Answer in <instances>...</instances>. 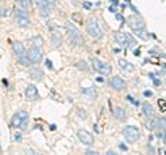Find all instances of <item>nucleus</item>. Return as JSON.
Returning <instances> with one entry per match:
<instances>
[{"instance_id": "1", "label": "nucleus", "mask_w": 166, "mask_h": 155, "mask_svg": "<svg viewBox=\"0 0 166 155\" xmlns=\"http://www.w3.org/2000/svg\"><path fill=\"white\" fill-rule=\"evenodd\" d=\"M13 48H14V53H15L17 60L20 61L21 64L24 65V67L31 65V61H29V58H28V51H26L25 47L22 46V43L21 42H14L13 43Z\"/></svg>"}, {"instance_id": "2", "label": "nucleus", "mask_w": 166, "mask_h": 155, "mask_svg": "<svg viewBox=\"0 0 166 155\" xmlns=\"http://www.w3.org/2000/svg\"><path fill=\"white\" fill-rule=\"evenodd\" d=\"M86 28H87V32L91 38H94V39L103 38V29L100 28L98 22H97V20H96L94 17H90V18H89L87 24H86Z\"/></svg>"}, {"instance_id": "3", "label": "nucleus", "mask_w": 166, "mask_h": 155, "mask_svg": "<svg viewBox=\"0 0 166 155\" xmlns=\"http://www.w3.org/2000/svg\"><path fill=\"white\" fill-rule=\"evenodd\" d=\"M67 32H68L69 39H71V42H72L75 46H80V44H83L82 35H80L79 29L75 27L73 24H71V22H68L67 24Z\"/></svg>"}, {"instance_id": "4", "label": "nucleus", "mask_w": 166, "mask_h": 155, "mask_svg": "<svg viewBox=\"0 0 166 155\" xmlns=\"http://www.w3.org/2000/svg\"><path fill=\"white\" fill-rule=\"evenodd\" d=\"M26 123H28V112L24 109H20L17 114H14V116L11 119V125L18 129H25Z\"/></svg>"}, {"instance_id": "5", "label": "nucleus", "mask_w": 166, "mask_h": 155, "mask_svg": "<svg viewBox=\"0 0 166 155\" xmlns=\"http://www.w3.org/2000/svg\"><path fill=\"white\" fill-rule=\"evenodd\" d=\"M91 67H93L94 71H97L101 75H109L111 71H112L111 65L107 64V62H104V61H101V60H98V58H91Z\"/></svg>"}, {"instance_id": "6", "label": "nucleus", "mask_w": 166, "mask_h": 155, "mask_svg": "<svg viewBox=\"0 0 166 155\" xmlns=\"http://www.w3.org/2000/svg\"><path fill=\"white\" fill-rule=\"evenodd\" d=\"M123 136L129 143H136V141H139L141 137L140 130L136 128V126H126V128L123 129Z\"/></svg>"}, {"instance_id": "7", "label": "nucleus", "mask_w": 166, "mask_h": 155, "mask_svg": "<svg viewBox=\"0 0 166 155\" xmlns=\"http://www.w3.org/2000/svg\"><path fill=\"white\" fill-rule=\"evenodd\" d=\"M42 57H43V53H42V47H36V46H33V47L28 51V58L31 61V64H39L40 62Z\"/></svg>"}, {"instance_id": "8", "label": "nucleus", "mask_w": 166, "mask_h": 155, "mask_svg": "<svg viewBox=\"0 0 166 155\" xmlns=\"http://www.w3.org/2000/svg\"><path fill=\"white\" fill-rule=\"evenodd\" d=\"M78 137H79V140H80V143H83V144L87 145V147L94 144L93 134L90 133V132H87V130H84V129H80L78 132Z\"/></svg>"}, {"instance_id": "9", "label": "nucleus", "mask_w": 166, "mask_h": 155, "mask_svg": "<svg viewBox=\"0 0 166 155\" xmlns=\"http://www.w3.org/2000/svg\"><path fill=\"white\" fill-rule=\"evenodd\" d=\"M15 24L18 27H28V25H31V20H29V17L26 14L24 10H18L17 11V15H15Z\"/></svg>"}, {"instance_id": "10", "label": "nucleus", "mask_w": 166, "mask_h": 155, "mask_svg": "<svg viewBox=\"0 0 166 155\" xmlns=\"http://www.w3.org/2000/svg\"><path fill=\"white\" fill-rule=\"evenodd\" d=\"M37 6V10H39V14L42 17H49L50 13H51V6L47 3V0H35Z\"/></svg>"}, {"instance_id": "11", "label": "nucleus", "mask_w": 166, "mask_h": 155, "mask_svg": "<svg viewBox=\"0 0 166 155\" xmlns=\"http://www.w3.org/2000/svg\"><path fill=\"white\" fill-rule=\"evenodd\" d=\"M127 25H129V27L132 28L134 32H136V31H143L144 27H145L144 22L141 21L139 17H136V15H132V17L127 18Z\"/></svg>"}, {"instance_id": "12", "label": "nucleus", "mask_w": 166, "mask_h": 155, "mask_svg": "<svg viewBox=\"0 0 166 155\" xmlns=\"http://www.w3.org/2000/svg\"><path fill=\"white\" fill-rule=\"evenodd\" d=\"M109 86L112 89H115V90H123L126 87V82L122 78H119V76H112L109 79Z\"/></svg>"}, {"instance_id": "13", "label": "nucleus", "mask_w": 166, "mask_h": 155, "mask_svg": "<svg viewBox=\"0 0 166 155\" xmlns=\"http://www.w3.org/2000/svg\"><path fill=\"white\" fill-rule=\"evenodd\" d=\"M37 89H36V86H33V85H29L28 87H26V90H25V96H26V100H29V101H33V100H36L37 98Z\"/></svg>"}, {"instance_id": "14", "label": "nucleus", "mask_w": 166, "mask_h": 155, "mask_svg": "<svg viewBox=\"0 0 166 155\" xmlns=\"http://www.w3.org/2000/svg\"><path fill=\"white\" fill-rule=\"evenodd\" d=\"M150 128L152 129V130H165V119H163V118L154 119V121L150 123Z\"/></svg>"}, {"instance_id": "15", "label": "nucleus", "mask_w": 166, "mask_h": 155, "mask_svg": "<svg viewBox=\"0 0 166 155\" xmlns=\"http://www.w3.org/2000/svg\"><path fill=\"white\" fill-rule=\"evenodd\" d=\"M29 76L33 80H42L43 79V71L39 69V68H33V69L29 71Z\"/></svg>"}, {"instance_id": "16", "label": "nucleus", "mask_w": 166, "mask_h": 155, "mask_svg": "<svg viewBox=\"0 0 166 155\" xmlns=\"http://www.w3.org/2000/svg\"><path fill=\"white\" fill-rule=\"evenodd\" d=\"M143 112H144V115L147 118H154V115H155L154 108L151 107L148 102H144V104H143Z\"/></svg>"}, {"instance_id": "17", "label": "nucleus", "mask_w": 166, "mask_h": 155, "mask_svg": "<svg viewBox=\"0 0 166 155\" xmlns=\"http://www.w3.org/2000/svg\"><path fill=\"white\" fill-rule=\"evenodd\" d=\"M83 94L87 97L89 101H94V100L97 98V91H96L94 87H90V89H87V90H83Z\"/></svg>"}, {"instance_id": "18", "label": "nucleus", "mask_w": 166, "mask_h": 155, "mask_svg": "<svg viewBox=\"0 0 166 155\" xmlns=\"http://www.w3.org/2000/svg\"><path fill=\"white\" fill-rule=\"evenodd\" d=\"M116 42L119 43V44H122V46H126V43H127V33L124 32H116Z\"/></svg>"}, {"instance_id": "19", "label": "nucleus", "mask_w": 166, "mask_h": 155, "mask_svg": "<svg viewBox=\"0 0 166 155\" xmlns=\"http://www.w3.org/2000/svg\"><path fill=\"white\" fill-rule=\"evenodd\" d=\"M114 116L116 118V119H119V121H123L124 118H126V111H124L123 108L116 107L114 109Z\"/></svg>"}, {"instance_id": "20", "label": "nucleus", "mask_w": 166, "mask_h": 155, "mask_svg": "<svg viewBox=\"0 0 166 155\" xmlns=\"http://www.w3.org/2000/svg\"><path fill=\"white\" fill-rule=\"evenodd\" d=\"M118 64H119V67L122 68V69H124V71H133V69H134V67L130 64L129 61H126V60H119V61H118Z\"/></svg>"}, {"instance_id": "21", "label": "nucleus", "mask_w": 166, "mask_h": 155, "mask_svg": "<svg viewBox=\"0 0 166 155\" xmlns=\"http://www.w3.org/2000/svg\"><path fill=\"white\" fill-rule=\"evenodd\" d=\"M51 42H53V44H54V47H58V46L62 43V38L58 35V33H53Z\"/></svg>"}, {"instance_id": "22", "label": "nucleus", "mask_w": 166, "mask_h": 155, "mask_svg": "<svg viewBox=\"0 0 166 155\" xmlns=\"http://www.w3.org/2000/svg\"><path fill=\"white\" fill-rule=\"evenodd\" d=\"M15 1L22 8H31L32 7V0H15Z\"/></svg>"}, {"instance_id": "23", "label": "nucleus", "mask_w": 166, "mask_h": 155, "mask_svg": "<svg viewBox=\"0 0 166 155\" xmlns=\"http://www.w3.org/2000/svg\"><path fill=\"white\" fill-rule=\"evenodd\" d=\"M32 42H33V44L36 46V47H43V39L40 38V36H35V38L32 39Z\"/></svg>"}, {"instance_id": "24", "label": "nucleus", "mask_w": 166, "mask_h": 155, "mask_svg": "<svg viewBox=\"0 0 166 155\" xmlns=\"http://www.w3.org/2000/svg\"><path fill=\"white\" fill-rule=\"evenodd\" d=\"M78 68H80V69H84V71H87L89 69V67L86 62H78Z\"/></svg>"}, {"instance_id": "25", "label": "nucleus", "mask_w": 166, "mask_h": 155, "mask_svg": "<svg viewBox=\"0 0 166 155\" xmlns=\"http://www.w3.org/2000/svg\"><path fill=\"white\" fill-rule=\"evenodd\" d=\"M72 20H75V21H78V22H83L80 14H72Z\"/></svg>"}, {"instance_id": "26", "label": "nucleus", "mask_w": 166, "mask_h": 155, "mask_svg": "<svg viewBox=\"0 0 166 155\" xmlns=\"http://www.w3.org/2000/svg\"><path fill=\"white\" fill-rule=\"evenodd\" d=\"M0 14L3 17H7L8 14H10V11H8V8H1V11H0Z\"/></svg>"}, {"instance_id": "27", "label": "nucleus", "mask_w": 166, "mask_h": 155, "mask_svg": "<svg viewBox=\"0 0 166 155\" xmlns=\"http://www.w3.org/2000/svg\"><path fill=\"white\" fill-rule=\"evenodd\" d=\"M83 7H84L86 10H90V8H91V3H89V1H84V3H83Z\"/></svg>"}, {"instance_id": "28", "label": "nucleus", "mask_w": 166, "mask_h": 155, "mask_svg": "<svg viewBox=\"0 0 166 155\" xmlns=\"http://www.w3.org/2000/svg\"><path fill=\"white\" fill-rule=\"evenodd\" d=\"M46 67L49 68V69H53V62L50 61V60H46Z\"/></svg>"}, {"instance_id": "29", "label": "nucleus", "mask_w": 166, "mask_h": 155, "mask_svg": "<svg viewBox=\"0 0 166 155\" xmlns=\"http://www.w3.org/2000/svg\"><path fill=\"white\" fill-rule=\"evenodd\" d=\"M116 20L120 22H124V17L122 15V14H116Z\"/></svg>"}, {"instance_id": "30", "label": "nucleus", "mask_w": 166, "mask_h": 155, "mask_svg": "<svg viewBox=\"0 0 166 155\" xmlns=\"http://www.w3.org/2000/svg\"><path fill=\"white\" fill-rule=\"evenodd\" d=\"M144 96H145V97H151V96H152V91L145 90V91H144Z\"/></svg>"}, {"instance_id": "31", "label": "nucleus", "mask_w": 166, "mask_h": 155, "mask_svg": "<svg viewBox=\"0 0 166 155\" xmlns=\"http://www.w3.org/2000/svg\"><path fill=\"white\" fill-rule=\"evenodd\" d=\"M159 105H162V111H165V100H159Z\"/></svg>"}, {"instance_id": "32", "label": "nucleus", "mask_w": 166, "mask_h": 155, "mask_svg": "<svg viewBox=\"0 0 166 155\" xmlns=\"http://www.w3.org/2000/svg\"><path fill=\"white\" fill-rule=\"evenodd\" d=\"M154 85H155V86H161V80H158V79L154 78Z\"/></svg>"}, {"instance_id": "33", "label": "nucleus", "mask_w": 166, "mask_h": 155, "mask_svg": "<svg viewBox=\"0 0 166 155\" xmlns=\"http://www.w3.org/2000/svg\"><path fill=\"white\" fill-rule=\"evenodd\" d=\"M119 148H120L122 151H126V150H127V147H126L124 144H119Z\"/></svg>"}, {"instance_id": "34", "label": "nucleus", "mask_w": 166, "mask_h": 155, "mask_svg": "<svg viewBox=\"0 0 166 155\" xmlns=\"http://www.w3.org/2000/svg\"><path fill=\"white\" fill-rule=\"evenodd\" d=\"M47 3H49V4H50V6L53 7V6L56 4V0H47Z\"/></svg>"}, {"instance_id": "35", "label": "nucleus", "mask_w": 166, "mask_h": 155, "mask_svg": "<svg viewBox=\"0 0 166 155\" xmlns=\"http://www.w3.org/2000/svg\"><path fill=\"white\" fill-rule=\"evenodd\" d=\"M15 140H17V141H21V134H17V136H15Z\"/></svg>"}, {"instance_id": "36", "label": "nucleus", "mask_w": 166, "mask_h": 155, "mask_svg": "<svg viewBox=\"0 0 166 155\" xmlns=\"http://www.w3.org/2000/svg\"><path fill=\"white\" fill-rule=\"evenodd\" d=\"M109 11H111V13H116V10H115V7H111V8H109Z\"/></svg>"}, {"instance_id": "37", "label": "nucleus", "mask_w": 166, "mask_h": 155, "mask_svg": "<svg viewBox=\"0 0 166 155\" xmlns=\"http://www.w3.org/2000/svg\"><path fill=\"white\" fill-rule=\"evenodd\" d=\"M50 129H51V130H56V129H57V126H56V125H51V126H50Z\"/></svg>"}, {"instance_id": "38", "label": "nucleus", "mask_w": 166, "mask_h": 155, "mask_svg": "<svg viewBox=\"0 0 166 155\" xmlns=\"http://www.w3.org/2000/svg\"><path fill=\"white\" fill-rule=\"evenodd\" d=\"M132 10L134 11V13H139V10H136V7H134V6H132Z\"/></svg>"}, {"instance_id": "39", "label": "nucleus", "mask_w": 166, "mask_h": 155, "mask_svg": "<svg viewBox=\"0 0 166 155\" xmlns=\"http://www.w3.org/2000/svg\"><path fill=\"white\" fill-rule=\"evenodd\" d=\"M112 3H114V4H116V6H118V0H112Z\"/></svg>"}, {"instance_id": "40", "label": "nucleus", "mask_w": 166, "mask_h": 155, "mask_svg": "<svg viewBox=\"0 0 166 155\" xmlns=\"http://www.w3.org/2000/svg\"><path fill=\"white\" fill-rule=\"evenodd\" d=\"M0 152H1V148H0Z\"/></svg>"}]
</instances>
